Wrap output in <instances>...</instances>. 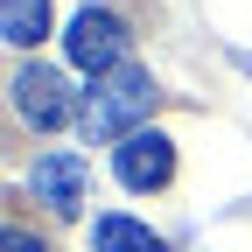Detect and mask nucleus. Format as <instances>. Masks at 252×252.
<instances>
[{"mask_svg":"<svg viewBox=\"0 0 252 252\" xmlns=\"http://www.w3.org/2000/svg\"><path fill=\"white\" fill-rule=\"evenodd\" d=\"M154 98H161V91H154V77L140 70V63H119L112 77H98L91 84V98H84V140H133L140 133V119L154 112Z\"/></svg>","mask_w":252,"mask_h":252,"instance_id":"1","label":"nucleus"},{"mask_svg":"<svg viewBox=\"0 0 252 252\" xmlns=\"http://www.w3.org/2000/svg\"><path fill=\"white\" fill-rule=\"evenodd\" d=\"M63 56H70L77 70H91V84L112 77L119 63H126V21L112 7H77L70 28H63Z\"/></svg>","mask_w":252,"mask_h":252,"instance_id":"2","label":"nucleus"},{"mask_svg":"<svg viewBox=\"0 0 252 252\" xmlns=\"http://www.w3.org/2000/svg\"><path fill=\"white\" fill-rule=\"evenodd\" d=\"M14 112L35 126V133H56V126L84 119V105L70 98L63 70H49V63H28V70H14Z\"/></svg>","mask_w":252,"mask_h":252,"instance_id":"3","label":"nucleus"},{"mask_svg":"<svg viewBox=\"0 0 252 252\" xmlns=\"http://www.w3.org/2000/svg\"><path fill=\"white\" fill-rule=\"evenodd\" d=\"M28 189H35V203H49L56 217H77L91 203V168H84V154L56 147V154H42V161L28 168Z\"/></svg>","mask_w":252,"mask_h":252,"instance_id":"4","label":"nucleus"},{"mask_svg":"<svg viewBox=\"0 0 252 252\" xmlns=\"http://www.w3.org/2000/svg\"><path fill=\"white\" fill-rule=\"evenodd\" d=\"M112 168H119L126 189H168V182H175V140L154 133V126H140L133 140H119Z\"/></svg>","mask_w":252,"mask_h":252,"instance_id":"5","label":"nucleus"},{"mask_svg":"<svg viewBox=\"0 0 252 252\" xmlns=\"http://www.w3.org/2000/svg\"><path fill=\"white\" fill-rule=\"evenodd\" d=\"M91 252H168L161 238H154L147 224H140V217H98V224H91Z\"/></svg>","mask_w":252,"mask_h":252,"instance_id":"6","label":"nucleus"},{"mask_svg":"<svg viewBox=\"0 0 252 252\" xmlns=\"http://www.w3.org/2000/svg\"><path fill=\"white\" fill-rule=\"evenodd\" d=\"M0 35L14 49H35L49 35V0H0Z\"/></svg>","mask_w":252,"mask_h":252,"instance_id":"7","label":"nucleus"},{"mask_svg":"<svg viewBox=\"0 0 252 252\" xmlns=\"http://www.w3.org/2000/svg\"><path fill=\"white\" fill-rule=\"evenodd\" d=\"M7 252H49L42 238H28V231H7Z\"/></svg>","mask_w":252,"mask_h":252,"instance_id":"8","label":"nucleus"}]
</instances>
